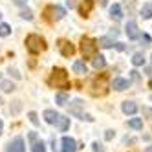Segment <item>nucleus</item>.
Returning a JSON list of instances; mask_svg holds the SVG:
<instances>
[{"label": "nucleus", "instance_id": "393cba45", "mask_svg": "<svg viewBox=\"0 0 152 152\" xmlns=\"http://www.w3.org/2000/svg\"><path fill=\"white\" fill-rule=\"evenodd\" d=\"M31 150L33 152H46V145L42 143V141H35L33 147H31Z\"/></svg>", "mask_w": 152, "mask_h": 152}, {"label": "nucleus", "instance_id": "bb28decb", "mask_svg": "<svg viewBox=\"0 0 152 152\" xmlns=\"http://www.w3.org/2000/svg\"><path fill=\"white\" fill-rule=\"evenodd\" d=\"M20 17L26 18V20H31L33 18V13H31V9H22V13H20Z\"/></svg>", "mask_w": 152, "mask_h": 152}, {"label": "nucleus", "instance_id": "412c9836", "mask_svg": "<svg viewBox=\"0 0 152 152\" xmlns=\"http://www.w3.org/2000/svg\"><path fill=\"white\" fill-rule=\"evenodd\" d=\"M0 90H2V92H13L15 84L11 81H0Z\"/></svg>", "mask_w": 152, "mask_h": 152}, {"label": "nucleus", "instance_id": "cd10ccee", "mask_svg": "<svg viewBox=\"0 0 152 152\" xmlns=\"http://www.w3.org/2000/svg\"><path fill=\"white\" fill-rule=\"evenodd\" d=\"M20 101H13V106H11V114H18V110H20Z\"/></svg>", "mask_w": 152, "mask_h": 152}, {"label": "nucleus", "instance_id": "a211bd4d", "mask_svg": "<svg viewBox=\"0 0 152 152\" xmlns=\"http://www.w3.org/2000/svg\"><path fill=\"white\" fill-rule=\"evenodd\" d=\"M104 66H106L104 57H103V55H95V57H94V68H95V70H101V68H104Z\"/></svg>", "mask_w": 152, "mask_h": 152}, {"label": "nucleus", "instance_id": "4c0bfd02", "mask_svg": "<svg viewBox=\"0 0 152 152\" xmlns=\"http://www.w3.org/2000/svg\"><path fill=\"white\" fill-rule=\"evenodd\" d=\"M99 4H101V6H106V4H108V0H99Z\"/></svg>", "mask_w": 152, "mask_h": 152}, {"label": "nucleus", "instance_id": "7c9ffc66", "mask_svg": "<svg viewBox=\"0 0 152 152\" xmlns=\"http://www.w3.org/2000/svg\"><path fill=\"white\" fill-rule=\"evenodd\" d=\"M143 114H145L147 117H150V119H152V108H148V106H145V108H143Z\"/></svg>", "mask_w": 152, "mask_h": 152}, {"label": "nucleus", "instance_id": "c85d7f7f", "mask_svg": "<svg viewBox=\"0 0 152 152\" xmlns=\"http://www.w3.org/2000/svg\"><path fill=\"white\" fill-rule=\"evenodd\" d=\"M28 117H29V121L33 123V125H39V117H37V114H35V112H29V114H28Z\"/></svg>", "mask_w": 152, "mask_h": 152}, {"label": "nucleus", "instance_id": "ea45409f", "mask_svg": "<svg viewBox=\"0 0 152 152\" xmlns=\"http://www.w3.org/2000/svg\"><path fill=\"white\" fill-rule=\"evenodd\" d=\"M145 152H152V147H147V148H145Z\"/></svg>", "mask_w": 152, "mask_h": 152}, {"label": "nucleus", "instance_id": "c9c22d12", "mask_svg": "<svg viewBox=\"0 0 152 152\" xmlns=\"http://www.w3.org/2000/svg\"><path fill=\"white\" fill-rule=\"evenodd\" d=\"M114 46H115L119 51H123V50H125V44H121V42H117V44H114Z\"/></svg>", "mask_w": 152, "mask_h": 152}, {"label": "nucleus", "instance_id": "4be33fe9", "mask_svg": "<svg viewBox=\"0 0 152 152\" xmlns=\"http://www.w3.org/2000/svg\"><path fill=\"white\" fill-rule=\"evenodd\" d=\"M132 64H134V66H143V64H145L143 53H136V55L132 57Z\"/></svg>", "mask_w": 152, "mask_h": 152}, {"label": "nucleus", "instance_id": "423d86ee", "mask_svg": "<svg viewBox=\"0 0 152 152\" xmlns=\"http://www.w3.org/2000/svg\"><path fill=\"white\" fill-rule=\"evenodd\" d=\"M6 152H26V145L22 137H15L13 141H9V145L6 147Z\"/></svg>", "mask_w": 152, "mask_h": 152}, {"label": "nucleus", "instance_id": "f3484780", "mask_svg": "<svg viewBox=\"0 0 152 152\" xmlns=\"http://www.w3.org/2000/svg\"><path fill=\"white\" fill-rule=\"evenodd\" d=\"M141 17H143L145 20L152 18V2H147V4H143V7H141Z\"/></svg>", "mask_w": 152, "mask_h": 152}, {"label": "nucleus", "instance_id": "2eb2a0df", "mask_svg": "<svg viewBox=\"0 0 152 152\" xmlns=\"http://www.w3.org/2000/svg\"><path fill=\"white\" fill-rule=\"evenodd\" d=\"M57 117H59V114L55 112V110H44V119H46V123H50V125H55V121H57Z\"/></svg>", "mask_w": 152, "mask_h": 152}, {"label": "nucleus", "instance_id": "a19ab883", "mask_svg": "<svg viewBox=\"0 0 152 152\" xmlns=\"http://www.w3.org/2000/svg\"><path fill=\"white\" fill-rule=\"evenodd\" d=\"M148 86H150V88H152V77H150V81H148Z\"/></svg>", "mask_w": 152, "mask_h": 152}, {"label": "nucleus", "instance_id": "7ed1b4c3", "mask_svg": "<svg viewBox=\"0 0 152 152\" xmlns=\"http://www.w3.org/2000/svg\"><path fill=\"white\" fill-rule=\"evenodd\" d=\"M26 48L29 50V53H40L42 50L46 48V42L42 37L35 35V33H31L26 37Z\"/></svg>", "mask_w": 152, "mask_h": 152}, {"label": "nucleus", "instance_id": "aec40b11", "mask_svg": "<svg viewBox=\"0 0 152 152\" xmlns=\"http://www.w3.org/2000/svg\"><path fill=\"white\" fill-rule=\"evenodd\" d=\"M128 126L134 128V130H141V128H143V121H141L139 117H134V119H130V121H128Z\"/></svg>", "mask_w": 152, "mask_h": 152}, {"label": "nucleus", "instance_id": "39448f33", "mask_svg": "<svg viewBox=\"0 0 152 152\" xmlns=\"http://www.w3.org/2000/svg\"><path fill=\"white\" fill-rule=\"evenodd\" d=\"M83 101L81 99H75V101H72L70 103V114L72 115H75V117H79V119H86V121H94V117L92 115H88V114H83Z\"/></svg>", "mask_w": 152, "mask_h": 152}, {"label": "nucleus", "instance_id": "9b49d317", "mask_svg": "<svg viewBox=\"0 0 152 152\" xmlns=\"http://www.w3.org/2000/svg\"><path fill=\"white\" fill-rule=\"evenodd\" d=\"M126 35H128V39H132V40H136V39L141 37V35H139V29H137V26H136V22H128V24H126Z\"/></svg>", "mask_w": 152, "mask_h": 152}, {"label": "nucleus", "instance_id": "f03ea898", "mask_svg": "<svg viewBox=\"0 0 152 152\" xmlns=\"http://www.w3.org/2000/svg\"><path fill=\"white\" fill-rule=\"evenodd\" d=\"M97 48H99L97 40H94V39H90V37H83V39H81V53H83L84 59H92V57H95Z\"/></svg>", "mask_w": 152, "mask_h": 152}, {"label": "nucleus", "instance_id": "dca6fc26", "mask_svg": "<svg viewBox=\"0 0 152 152\" xmlns=\"http://www.w3.org/2000/svg\"><path fill=\"white\" fill-rule=\"evenodd\" d=\"M110 17L114 20H121L123 18V11H121V6H119V4H114L110 7Z\"/></svg>", "mask_w": 152, "mask_h": 152}, {"label": "nucleus", "instance_id": "5701e85b", "mask_svg": "<svg viewBox=\"0 0 152 152\" xmlns=\"http://www.w3.org/2000/svg\"><path fill=\"white\" fill-rule=\"evenodd\" d=\"M66 101H68V94H64V92L57 94V97H55V103H57L59 106H64V104H66Z\"/></svg>", "mask_w": 152, "mask_h": 152}, {"label": "nucleus", "instance_id": "c756f323", "mask_svg": "<svg viewBox=\"0 0 152 152\" xmlns=\"http://www.w3.org/2000/svg\"><path fill=\"white\" fill-rule=\"evenodd\" d=\"M92 148H94V152H104L103 145H101V143H97V141H95V143L92 145Z\"/></svg>", "mask_w": 152, "mask_h": 152}, {"label": "nucleus", "instance_id": "6ab92c4d", "mask_svg": "<svg viewBox=\"0 0 152 152\" xmlns=\"http://www.w3.org/2000/svg\"><path fill=\"white\" fill-rule=\"evenodd\" d=\"M73 72L79 73V75L86 73V64H84L83 61H75V62H73Z\"/></svg>", "mask_w": 152, "mask_h": 152}, {"label": "nucleus", "instance_id": "2f4dec72", "mask_svg": "<svg viewBox=\"0 0 152 152\" xmlns=\"http://www.w3.org/2000/svg\"><path fill=\"white\" fill-rule=\"evenodd\" d=\"M112 137H114V130H106V134H104V139H106V141H110Z\"/></svg>", "mask_w": 152, "mask_h": 152}, {"label": "nucleus", "instance_id": "473e14b6", "mask_svg": "<svg viewBox=\"0 0 152 152\" xmlns=\"http://www.w3.org/2000/svg\"><path fill=\"white\" fill-rule=\"evenodd\" d=\"M29 141H31V145L37 141V132H29Z\"/></svg>", "mask_w": 152, "mask_h": 152}, {"label": "nucleus", "instance_id": "0eeeda50", "mask_svg": "<svg viewBox=\"0 0 152 152\" xmlns=\"http://www.w3.org/2000/svg\"><path fill=\"white\" fill-rule=\"evenodd\" d=\"M61 143H62V150L61 152H77V141H75L73 137L64 136Z\"/></svg>", "mask_w": 152, "mask_h": 152}, {"label": "nucleus", "instance_id": "f8f14e48", "mask_svg": "<svg viewBox=\"0 0 152 152\" xmlns=\"http://www.w3.org/2000/svg\"><path fill=\"white\" fill-rule=\"evenodd\" d=\"M55 125L59 126L61 132H66V130L70 128V119H68V117H64V115H59V117H57V121H55Z\"/></svg>", "mask_w": 152, "mask_h": 152}, {"label": "nucleus", "instance_id": "4468645a", "mask_svg": "<svg viewBox=\"0 0 152 152\" xmlns=\"http://www.w3.org/2000/svg\"><path fill=\"white\" fill-rule=\"evenodd\" d=\"M51 20H61V18H64V15H66V11L61 7V6H51Z\"/></svg>", "mask_w": 152, "mask_h": 152}, {"label": "nucleus", "instance_id": "f704fd0d", "mask_svg": "<svg viewBox=\"0 0 152 152\" xmlns=\"http://www.w3.org/2000/svg\"><path fill=\"white\" fill-rule=\"evenodd\" d=\"M13 2H15L17 6H26V2H28V0H13Z\"/></svg>", "mask_w": 152, "mask_h": 152}, {"label": "nucleus", "instance_id": "a878e982", "mask_svg": "<svg viewBox=\"0 0 152 152\" xmlns=\"http://www.w3.org/2000/svg\"><path fill=\"white\" fill-rule=\"evenodd\" d=\"M7 35H11V28L7 24H0V37H7Z\"/></svg>", "mask_w": 152, "mask_h": 152}, {"label": "nucleus", "instance_id": "1a4fd4ad", "mask_svg": "<svg viewBox=\"0 0 152 152\" xmlns=\"http://www.w3.org/2000/svg\"><path fill=\"white\" fill-rule=\"evenodd\" d=\"M92 9H94V0H83L81 6H79V13L83 17H88L92 13Z\"/></svg>", "mask_w": 152, "mask_h": 152}, {"label": "nucleus", "instance_id": "9d476101", "mask_svg": "<svg viewBox=\"0 0 152 152\" xmlns=\"http://www.w3.org/2000/svg\"><path fill=\"white\" fill-rule=\"evenodd\" d=\"M121 110H123L126 115H134V114L137 112V104H136L134 101H125V103L121 104Z\"/></svg>", "mask_w": 152, "mask_h": 152}, {"label": "nucleus", "instance_id": "72a5a7b5", "mask_svg": "<svg viewBox=\"0 0 152 152\" xmlns=\"http://www.w3.org/2000/svg\"><path fill=\"white\" fill-rule=\"evenodd\" d=\"M9 73H13V77H15V79H20V73H18L17 70H11V68H9Z\"/></svg>", "mask_w": 152, "mask_h": 152}, {"label": "nucleus", "instance_id": "58836bf2", "mask_svg": "<svg viewBox=\"0 0 152 152\" xmlns=\"http://www.w3.org/2000/svg\"><path fill=\"white\" fill-rule=\"evenodd\" d=\"M2 130H4V123H2V119H0V134H2Z\"/></svg>", "mask_w": 152, "mask_h": 152}, {"label": "nucleus", "instance_id": "79ce46f5", "mask_svg": "<svg viewBox=\"0 0 152 152\" xmlns=\"http://www.w3.org/2000/svg\"><path fill=\"white\" fill-rule=\"evenodd\" d=\"M0 103H2V97H0Z\"/></svg>", "mask_w": 152, "mask_h": 152}, {"label": "nucleus", "instance_id": "ddd939ff", "mask_svg": "<svg viewBox=\"0 0 152 152\" xmlns=\"http://www.w3.org/2000/svg\"><path fill=\"white\" fill-rule=\"evenodd\" d=\"M112 86H114V90H117V92H123V90H126L128 86H130V83H128L126 79H114Z\"/></svg>", "mask_w": 152, "mask_h": 152}, {"label": "nucleus", "instance_id": "20e7f679", "mask_svg": "<svg viewBox=\"0 0 152 152\" xmlns=\"http://www.w3.org/2000/svg\"><path fill=\"white\" fill-rule=\"evenodd\" d=\"M92 94L94 95H106L108 94V77L103 75H97L92 81Z\"/></svg>", "mask_w": 152, "mask_h": 152}, {"label": "nucleus", "instance_id": "f257e3e1", "mask_svg": "<svg viewBox=\"0 0 152 152\" xmlns=\"http://www.w3.org/2000/svg\"><path fill=\"white\" fill-rule=\"evenodd\" d=\"M50 86H55V88H62L66 90L70 88V77H68V72L64 68H53L50 79H48Z\"/></svg>", "mask_w": 152, "mask_h": 152}, {"label": "nucleus", "instance_id": "b1692460", "mask_svg": "<svg viewBox=\"0 0 152 152\" xmlns=\"http://www.w3.org/2000/svg\"><path fill=\"white\" fill-rule=\"evenodd\" d=\"M97 44H99L101 48H112V46H114V40L106 39V37H101L99 40H97Z\"/></svg>", "mask_w": 152, "mask_h": 152}, {"label": "nucleus", "instance_id": "e433bc0d", "mask_svg": "<svg viewBox=\"0 0 152 152\" xmlns=\"http://www.w3.org/2000/svg\"><path fill=\"white\" fill-rule=\"evenodd\" d=\"M66 6L72 9V7H75V2H73V0H66Z\"/></svg>", "mask_w": 152, "mask_h": 152}, {"label": "nucleus", "instance_id": "6e6552de", "mask_svg": "<svg viewBox=\"0 0 152 152\" xmlns=\"http://www.w3.org/2000/svg\"><path fill=\"white\" fill-rule=\"evenodd\" d=\"M59 50H61V53H62L64 57H72L73 53H75L73 44H72V42H68V40H59Z\"/></svg>", "mask_w": 152, "mask_h": 152}]
</instances>
